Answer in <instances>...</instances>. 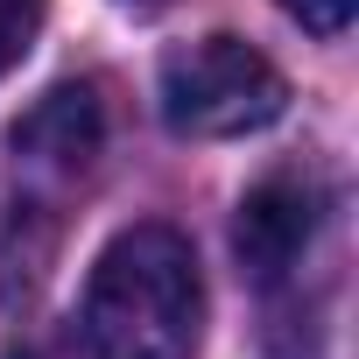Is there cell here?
<instances>
[{
    "mask_svg": "<svg viewBox=\"0 0 359 359\" xmlns=\"http://www.w3.org/2000/svg\"><path fill=\"white\" fill-rule=\"evenodd\" d=\"M78 331L92 359H198L205 275L176 226H127L85 275Z\"/></svg>",
    "mask_w": 359,
    "mask_h": 359,
    "instance_id": "obj_1",
    "label": "cell"
},
{
    "mask_svg": "<svg viewBox=\"0 0 359 359\" xmlns=\"http://www.w3.org/2000/svg\"><path fill=\"white\" fill-rule=\"evenodd\" d=\"M155 99H162V120L176 134L233 141V134H261L289 113V78L240 36H198V43L162 57Z\"/></svg>",
    "mask_w": 359,
    "mask_h": 359,
    "instance_id": "obj_2",
    "label": "cell"
},
{
    "mask_svg": "<svg viewBox=\"0 0 359 359\" xmlns=\"http://www.w3.org/2000/svg\"><path fill=\"white\" fill-rule=\"evenodd\" d=\"M324 212H331V198H324V184H317L310 169H275V176H261V184L240 198V219H233V254H240V268H247L261 289L289 282V275L303 268V254L317 247Z\"/></svg>",
    "mask_w": 359,
    "mask_h": 359,
    "instance_id": "obj_3",
    "label": "cell"
},
{
    "mask_svg": "<svg viewBox=\"0 0 359 359\" xmlns=\"http://www.w3.org/2000/svg\"><path fill=\"white\" fill-rule=\"evenodd\" d=\"M15 162L36 169V176H85L99 141H106V106H99V85H50L22 120H15Z\"/></svg>",
    "mask_w": 359,
    "mask_h": 359,
    "instance_id": "obj_4",
    "label": "cell"
},
{
    "mask_svg": "<svg viewBox=\"0 0 359 359\" xmlns=\"http://www.w3.org/2000/svg\"><path fill=\"white\" fill-rule=\"evenodd\" d=\"M43 36V0H0V78H8Z\"/></svg>",
    "mask_w": 359,
    "mask_h": 359,
    "instance_id": "obj_5",
    "label": "cell"
},
{
    "mask_svg": "<svg viewBox=\"0 0 359 359\" xmlns=\"http://www.w3.org/2000/svg\"><path fill=\"white\" fill-rule=\"evenodd\" d=\"M275 8H282V15H296L310 36H345L359 0H275Z\"/></svg>",
    "mask_w": 359,
    "mask_h": 359,
    "instance_id": "obj_6",
    "label": "cell"
},
{
    "mask_svg": "<svg viewBox=\"0 0 359 359\" xmlns=\"http://www.w3.org/2000/svg\"><path fill=\"white\" fill-rule=\"evenodd\" d=\"M8 359H92V345H85V331H78V324H64V331H43V338L15 345Z\"/></svg>",
    "mask_w": 359,
    "mask_h": 359,
    "instance_id": "obj_7",
    "label": "cell"
},
{
    "mask_svg": "<svg viewBox=\"0 0 359 359\" xmlns=\"http://www.w3.org/2000/svg\"><path fill=\"white\" fill-rule=\"evenodd\" d=\"M141 8H155V0H141Z\"/></svg>",
    "mask_w": 359,
    "mask_h": 359,
    "instance_id": "obj_8",
    "label": "cell"
}]
</instances>
